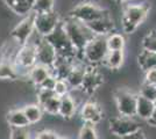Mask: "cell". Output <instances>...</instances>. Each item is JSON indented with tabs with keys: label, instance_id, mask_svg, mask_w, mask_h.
I'll list each match as a JSON object with an SVG mask.
<instances>
[{
	"label": "cell",
	"instance_id": "6da1fadb",
	"mask_svg": "<svg viewBox=\"0 0 156 139\" xmlns=\"http://www.w3.org/2000/svg\"><path fill=\"white\" fill-rule=\"evenodd\" d=\"M62 25L64 27L65 33L71 44L77 50L78 55L82 53L85 45L94 37L93 33L84 22H80L71 16L66 18L65 20H62Z\"/></svg>",
	"mask_w": 156,
	"mask_h": 139
},
{
	"label": "cell",
	"instance_id": "7a4b0ae2",
	"mask_svg": "<svg viewBox=\"0 0 156 139\" xmlns=\"http://www.w3.org/2000/svg\"><path fill=\"white\" fill-rule=\"evenodd\" d=\"M150 7L147 4H128L126 5L121 16V26L124 33L133 34L137 27L142 25L149 14Z\"/></svg>",
	"mask_w": 156,
	"mask_h": 139
},
{
	"label": "cell",
	"instance_id": "3957f363",
	"mask_svg": "<svg viewBox=\"0 0 156 139\" xmlns=\"http://www.w3.org/2000/svg\"><path fill=\"white\" fill-rule=\"evenodd\" d=\"M46 38L55 48L58 56L66 57V58H76V56L78 55L77 50L73 48L68 35L65 33L64 27L62 25V20L57 28L50 35H48Z\"/></svg>",
	"mask_w": 156,
	"mask_h": 139
},
{
	"label": "cell",
	"instance_id": "277c9868",
	"mask_svg": "<svg viewBox=\"0 0 156 139\" xmlns=\"http://www.w3.org/2000/svg\"><path fill=\"white\" fill-rule=\"evenodd\" d=\"M108 46L107 41L105 36H94L83 49L82 57L85 59L90 65H97L103 63L108 52Z\"/></svg>",
	"mask_w": 156,
	"mask_h": 139
},
{
	"label": "cell",
	"instance_id": "5b68a950",
	"mask_svg": "<svg viewBox=\"0 0 156 139\" xmlns=\"http://www.w3.org/2000/svg\"><path fill=\"white\" fill-rule=\"evenodd\" d=\"M107 15H111L108 11L99 7L93 2H80L72 8L69 16L80 22L87 23V22H91V21L104 18Z\"/></svg>",
	"mask_w": 156,
	"mask_h": 139
},
{
	"label": "cell",
	"instance_id": "8992f818",
	"mask_svg": "<svg viewBox=\"0 0 156 139\" xmlns=\"http://www.w3.org/2000/svg\"><path fill=\"white\" fill-rule=\"evenodd\" d=\"M114 99L120 116L136 117L137 94L127 89H118L114 94Z\"/></svg>",
	"mask_w": 156,
	"mask_h": 139
},
{
	"label": "cell",
	"instance_id": "52a82bcc",
	"mask_svg": "<svg viewBox=\"0 0 156 139\" xmlns=\"http://www.w3.org/2000/svg\"><path fill=\"white\" fill-rule=\"evenodd\" d=\"M34 20H35V14L30 12L29 14L25 15V18L12 29L11 36L20 46L25 45L30 38L33 33L35 31Z\"/></svg>",
	"mask_w": 156,
	"mask_h": 139
},
{
	"label": "cell",
	"instance_id": "ba28073f",
	"mask_svg": "<svg viewBox=\"0 0 156 139\" xmlns=\"http://www.w3.org/2000/svg\"><path fill=\"white\" fill-rule=\"evenodd\" d=\"M139 130H141V125L135 117L119 116L110 119V131L120 138L126 134L136 132Z\"/></svg>",
	"mask_w": 156,
	"mask_h": 139
},
{
	"label": "cell",
	"instance_id": "9c48e42d",
	"mask_svg": "<svg viewBox=\"0 0 156 139\" xmlns=\"http://www.w3.org/2000/svg\"><path fill=\"white\" fill-rule=\"evenodd\" d=\"M61 22V19L54 11L49 13L35 14V31L41 35L42 37H47L57 28Z\"/></svg>",
	"mask_w": 156,
	"mask_h": 139
},
{
	"label": "cell",
	"instance_id": "30bf717a",
	"mask_svg": "<svg viewBox=\"0 0 156 139\" xmlns=\"http://www.w3.org/2000/svg\"><path fill=\"white\" fill-rule=\"evenodd\" d=\"M36 64V45L27 42L25 45L20 48L16 56L14 65L16 68H23L27 72Z\"/></svg>",
	"mask_w": 156,
	"mask_h": 139
},
{
	"label": "cell",
	"instance_id": "8fae6325",
	"mask_svg": "<svg viewBox=\"0 0 156 139\" xmlns=\"http://www.w3.org/2000/svg\"><path fill=\"white\" fill-rule=\"evenodd\" d=\"M57 57L58 55L55 48L47 41L46 37H43L36 45V63L52 68Z\"/></svg>",
	"mask_w": 156,
	"mask_h": 139
},
{
	"label": "cell",
	"instance_id": "7c38bea8",
	"mask_svg": "<svg viewBox=\"0 0 156 139\" xmlns=\"http://www.w3.org/2000/svg\"><path fill=\"white\" fill-rule=\"evenodd\" d=\"M103 82H104L103 74L96 70L94 65H90L86 66V72L80 89H83V92L86 94H92Z\"/></svg>",
	"mask_w": 156,
	"mask_h": 139
},
{
	"label": "cell",
	"instance_id": "4fadbf2b",
	"mask_svg": "<svg viewBox=\"0 0 156 139\" xmlns=\"http://www.w3.org/2000/svg\"><path fill=\"white\" fill-rule=\"evenodd\" d=\"M85 25L90 28V30L93 33L94 36H105V37H107L110 34H112V31L115 28L114 21H113L111 15L100 18V19H97V20L91 21V22H87Z\"/></svg>",
	"mask_w": 156,
	"mask_h": 139
},
{
	"label": "cell",
	"instance_id": "5bb4252c",
	"mask_svg": "<svg viewBox=\"0 0 156 139\" xmlns=\"http://www.w3.org/2000/svg\"><path fill=\"white\" fill-rule=\"evenodd\" d=\"M80 116L84 119L85 123L98 124L103 118V111H101V108L98 106L96 102L89 101L82 107Z\"/></svg>",
	"mask_w": 156,
	"mask_h": 139
},
{
	"label": "cell",
	"instance_id": "9a60e30c",
	"mask_svg": "<svg viewBox=\"0 0 156 139\" xmlns=\"http://www.w3.org/2000/svg\"><path fill=\"white\" fill-rule=\"evenodd\" d=\"M85 72H86V65L82 64V63H75L71 72L69 73V75L65 79L68 81V84H69V86H70L71 89H79V88H82Z\"/></svg>",
	"mask_w": 156,
	"mask_h": 139
},
{
	"label": "cell",
	"instance_id": "2e32d148",
	"mask_svg": "<svg viewBox=\"0 0 156 139\" xmlns=\"http://www.w3.org/2000/svg\"><path fill=\"white\" fill-rule=\"evenodd\" d=\"M50 74H52V71L50 67L44 66L42 64H35L34 66L28 71V79L30 82H33L36 87L40 86V84L43 81V80L48 78Z\"/></svg>",
	"mask_w": 156,
	"mask_h": 139
},
{
	"label": "cell",
	"instance_id": "e0dca14e",
	"mask_svg": "<svg viewBox=\"0 0 156 139\" xmlns=\"http://www.w3.org/2000/svg\"><path fill=\"white\" fill-rule=\"evenodd\" d=\"M77 111V102L69 94L61 96V106H59L58 115L65 119L72 118Z\"/></svg>",
	"mask_w": 156,
	"mask_h": 139
},
{
	"label": "cell",
	"instance_id": "ac0fdd59",
	"mask_svg": "<svg viewBox=\"0 0 156 139\" xmlns=\"http://www.w3.org/2000/svg\"><path fill=\"white\" fill-rule=\"evenodd\" d=\"M155 110V106L154 102L149 101V100L144 99L142 96H140L137 94V101H136V117L140 119H147L151 116L153 111Z\"/></svg>",
	"mask_w": 156,
	"mask_h": 139
},
{
	"label": "cell",
	"instance_id": "d6986e66",
	"mask_svg": "<svg viewBox=\"0 0 156 139\" xmlns=\"http://www.w3.org/2000/svg\"><path fill=\"white\" fill-rule=\"evenodd\" d=\"M7 123L11 127H28L30 125L22 109H13L7 114Z\"/></svg>",
	"mask_w": 156,
	"mask_h": 139
},
{
	"label": "cell",
	"instance_id": "ffe728a7",
	"mask_svg": "<svg viewBox=\"0 0 156 139\" xmlns=\"http://www.w3.org/2000/svg\"><path fill=\"white\" fill-rule=\"evenodd\" d=\"M124 58V50H110L106 55L103 64L110 70H118L122 65Z\"/></svg>",
	"mask_w": 156,
	"mask_h": 139
},
{
	"label": "cell",
	"instance_id": "44dd1931",
	"mask_svg": "<svg viewBox=\"0 0 156 139\" xmlns=\"http://www.w3.org/2000/svg\"><path fill=\"white\" fill-rule=\"evenodd\" d=\"M34 0H5L6 5L18 15H27L32 12Z\"/></svg>",
	"mask_w": 156,
	"mask_h": 139
},
{
	"label": "cell",
	"instance_id": "7402d4cb",
	"mask_svg": "<svg viewBox=\"0 0 156 139\" xmlns=\"http://www.w3.org/2000/svg\"><path fill=\"white\" fill-rule=\"evenodd\" d=\"M137 59H139V66L143 72H147L149 70L156 68V52L142 49V51L140 52Z\"/></svg>",
	"mask_w": 156,
	"mask_h": 139
},
{
	"label": "cell",
	"instance_id": "603a6c76",
	"mask_svg": "<svg viewBox=\"0 0 156 139\" xmlns=\"http://www.w3.org/2000/svg\"><path fill=\"white\" fill-rule=\"evenodd\" d=\"M22 110L26 115L29 124H36L37 122H40L42 119L43 109H42V107L40 106L39 103L37 104H28Z\"/></svg>",
	"mask_w": 156,
	"mask_h": 139
},
{
	"label": "cell",
	"instance_id": "cb8c5ba5",
	"mask_svg": "<svg viewBox=\"0 0 156 139\" xmlns=\"http://www.w3.org/2000/svg\"><path fill=\"white\" fill-rule=\"evenodd\" d=\"M19 78V73L16 67L12 63L2 61L0 63V79L1 80H14Z\"/></svg>",
	"mask_w": 156,
	"mask_h": 139
},
{
	"label": "cell",
	"instance_id": "d4e9b609",
	"mask_svg": "<svg viewBox=\"0 0 156 139\" xmlns=\"http://www.w3.org/2000/svg\"><path fill=\"white\" fill-rule=\"evenodd\" d=\"M55 0H34L32 5V12L34 14L49 13L54 11Z\"/></svg>",
	"mask_w": 156,
	"mask_h": 139
},
{
	"label": "cell",
	"instance_id": "484cf974",
	"mask_svg": "<svg viewBox=\"0 0 156 139\" xmlns=\"http://www.w3.org/2000/svg\"><path fill=\"white\" fill-rule=\"evenodd\" d=\"M106 41H107L108 50H124L125 44H126L124 35L118 33L110 34L106 37Z\"/></svg>",
	"mask_w": 156,
	"mask_h": 139
},
{
	"label": "cell",
	"instance_id": "4316f807",
	"mask_svg": "<svg viewBox=\"0 0 156 139\" xmlns=\"http://www.w3.org/2000/svg\"><path fill=\"white\" fill-rule=\"evenodd\" d=\"M59 106H61V98L56 95L50 100H48L46 103H43L41 107L44 113L49 114L51 116H56L59 113Z\"/></svg>",
	"mask_w": 156,
	"mask_h": 139
},
{
	"label": "cell",
	"instance_id": "83f0119b",
	"mask_svg": "<svg viewBox=\"0 0 156 139\" xmlns=\"http://www.w3.org/2000/svg\"><path fill=\"white\" fill-rule=\"evenodd\" d=\"M78 139H98L97 131L94 129V124L85 123L82 126L80 131L78 133Z\"/></svg>",
	"mask_w": 156,
	"mask_h": 139
},
{
	"label": "cell",
	"instance_id": "f1b7e54d",
	"mask_svg": "<svg viewBox=\"0 0 156 139\" xmlns=\"http://www.w3.org/2000/svg\"><path fill=\"white\" fill-rule=\"evenodd\" d=\"M139 95L144 98V99L154 102L156 99V85H151V84H148V82H143L141 88H140V91H139Z\"/></svg>",
	"mask_w": 156,
	"mask_h": 139
},
{
	"label": "cell",
	"instance_id": "f546056e",
	"mask_svg": "<svg viewBox=\"0 0 156 139\" xmlns=\"http://www.w3.org/2000/svg\"><path fill=\"white\" fill-rule=\"evenodd\" d=\"M141 45H142L143 50L156 52V30H153L146 35V37L142 40Z\"/></svg>",
	"mask_w": 156,
	"mask_h": 139
},
{
	"label": "cell",
	"instance_id": "4dcf8cb0",
	"mask_svg": "<svg viewBox=\"0 0 156 139\" xmlns=\"http://www.w3.org/2000/svg\"><path fill=\"white\" fill-rule=\"evenodd\" d=\"M71 91V88L69 86V84H68V81L65 79H57L56 81V85L54 87V92L55 94L57 95V96H63V95H66V94H69Z\"/></svg>",
	"mask_w": 156,
	"mask_h": 139
},
{
	"label": "cell",
	"instance_id": "1f68e13d",
	"mask_svg": "<svg viewBox=\"0 0 156 139\" xmlns=\"http://www.w3.org/2000/svg\"><path fill=\"white\" fill-rule=\"evenodd\" d=\"M54 96H56L54 89L39 88V92H37V103H39L40 106H42L43 103H46L48 100H50Z\"/></svg>",
	"mask_w": 156,
	"mask_h": 139
},
{
	"label": "cell",
	"instance_id": "d6a6232c",
	"mask_svg": "<svg viewBox=\"0 0 156 139\" xmlns=\"http://www.w3.org/2000/svg\"><path fill=\"white\" fill-rule=\"evenodd\" d=\"M9 139H30L27 127H11Z\"/></svg>",
	"mask_w": 156,
	"mask_h": 139
},
{
	"label": "cell",
	"instance_id": "836d02e7",
	"mask_svg": "<svg viewBox=\"0 0 156 139\" xmlns=\"http://www.w3.org/2000/svg\"><path fill=\"white\" fill-rule=\"evenodd\" d=\"M56 81H57V78L54 75V74H50L48 78L43 80L40 86L37 88H46V89H54V87L56 85Z\"/></svg>",
	"mask_w": 156,
	"mask_h": 139
},
{
	"label": "cell",
	"instance_id": "e575fe53",
	"mask_svg": "<svg viewBox=\"0 0 156 139\" xmlns=\"http://www.w3.org/2000/svg\"><path fill=\"white\" fill-rule=\"evenodd\" d=\"M57 133L51 131V130H43L36 134L35 139H56L57 138Z\"/></svg>",
	"mask_w": 156,
	"mask_h": 139
},
{
	"label": "cell",
	"instance_id": "d590c367",
	"mask_svg": "<svg viewBox=\"0 0 156 139\" xmlns=\"http://www.w3.org/2000/svg\"><path fill=\"white\" fill-rule=\"evenodd\" d=\"M144 82H148L151 85H156V68L149 70L147 72H144Z\"/></svg>",
	"mask_w": 156,
	"mask_h": 139
},
{
	"label": "cell",
	"instance_id": "8d00e7d4",
	"mask_svg": "<svg viewBox=\"0 0 156 139\" xmlns=\"http://www.w3.org/2000/svg\"><path fill=\"white\" fill-rule=\"evenodd\" d=\"M121 139H144V134H143V132L141 130H139L136 132L126 134L124 137H121Z\"/></svg>",
	"mask_w": 156,
	"mask_h": 139
},
{
	"label": "cell",
	"instance_id": "74e56055",
	"mask_svg": "<svg viewBox=\"0 0 156 139\" xmlns=\"http://www.w3.org/2000/svg\"><path fill=\"white\" fill-rule=\"evenodd\" d=\"M147 122L149 123L150 125L156 126V108H155V110L153 111V114H151V116H150L149 118L147 119Z\"/></svg>",
	"mask_w": 156,
	"mask_h": 139
},
{
	"label": "cell",
	"instance_id": "f35d334b",
	"mask_svg": "<svg viewBox=\"0 0 156 139\" xmlns=\"http://www.w3.org/2000/svg\"><path fill=\"white\" fill-rule=\"evenodd\" d=\"M118 2H120V4H124V2H127V1H129V0H117Z\"/></svg>",
	"mask_w": 156,
	"mask_h": 139
},
{
	"label": "cell",
	"instance_id": "ab89813d",
	"mask_svg": "<svg viewBox=\"0 0 156 139\" xmlns=\"http://www.w3.org/2000/svg\"><path fill=\"white\" fill-rule=\"evenodd\" d=\"M56 139H68V138H65V137H61V136H57V138Z\"/></svg>",
	"mask_w": 156,
	"mask_h": 139
},
{
	"label": "cell",
	"instance_id": "60d3db41",
	"mask_svg": "<svg viewBox=\"0 0 156 139\" xmlns=\"http://www.w3.org/2000/svg\"><path fill=\"white\" fill-rule=\"evenodd\" d=\"M154 106H155V108H156V99H155V101H154Z\"/></svg>",
	"mask_w": 156,
	"mask_h": 139
}]
</instances>
